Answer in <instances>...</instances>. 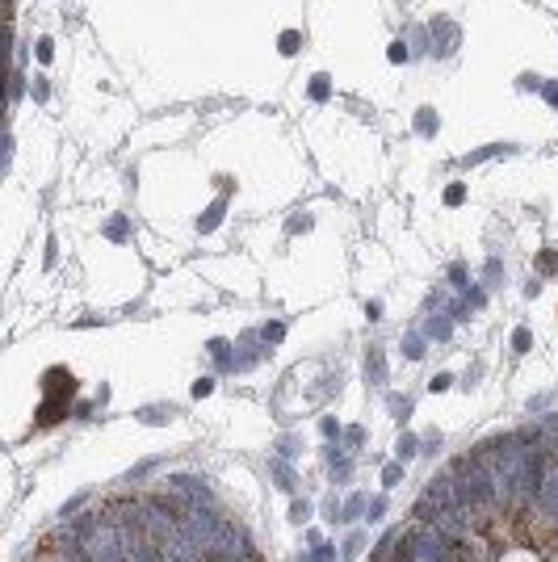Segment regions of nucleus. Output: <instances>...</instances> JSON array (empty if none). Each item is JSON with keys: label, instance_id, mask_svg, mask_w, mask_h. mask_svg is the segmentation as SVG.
I'll return each instance as SVG.
<instances>
[{"label": "nucleus", "instance_id": "obj_1", "mask_svg": "<svg viewBox=\"0 0 558 562\" xmlns=\"http://www.w3.org/2000/svg\"><path fill=\"white\" fill-rule=\"evenodd\" d=\"M248 562H256V559H248Z\"/></svg>", "mask_w": 558, "mask_h": 562}]
</instances>
